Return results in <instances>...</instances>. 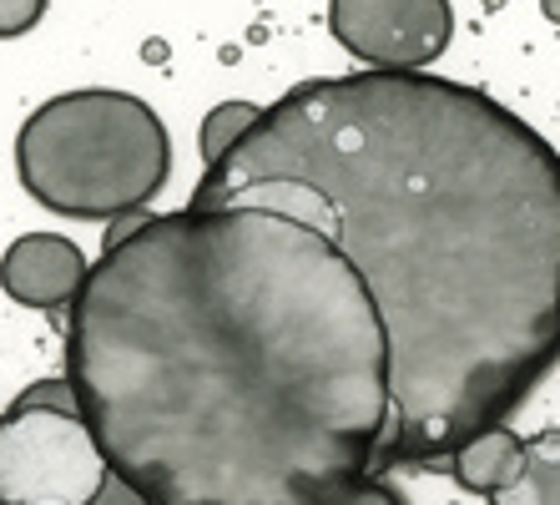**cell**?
Returning a JSON list of instances; mask_svg holds the SVG:
<instances>
[{"instance_id": "cell-14", "label": "cell", "mask_w": 560, "mask_h": 505, "mask_svg": "<svg viewBox=\"0 0 560 505\" xmlns=\"http://www.w3.org/2000/svg\"><path fill=\"white\" fill-rule=\"evenodd\" d=\"M540 11H546V21H556L560 26V0H540Z\"/></svg>"}, {"instance_id": "cell-12", "label": "cell", "mask_w": 560, "mask_h": 505, "mask_svg": "<svg viewBox=\"0 0 560 505\" xmlns=\"http://www.w3.org/2000/svg\"><path fill=\"white\" fill-rule=\"evenodd\" d=\"M328 505H405L399 495H394V485H384V480H359V485H349L343 495H334Z\"/></svg>"}, {"instance_id": "cell-10", "label": "cell", "mask_w": 560, "mask_h": 505, "mask_svg": "<svg viewBox=\"0 0 560 505\" xmlns=\"http://www.w3.org/2000/svg\"><path fill=\"white\" fill-rule=\"evenodd\" d=\"M15 404H36V410H71V415H81V394L71 379H36V385H26L21 394H15Z\"/></svg>"}, {"instance_id": "cell-7", "label": "cell", "mask_w": 560, "mask_h": 505, "mask_svg": "<svg viewBox=\"0 0 560 505\" xmlns=\"http://www.w3.org/2000/svg\"><path fill=\"white\" fill-rule=\"evenodd\" d=\"M450 466H455V480L465 485V491H475V495H500L510 480L521 475V466H525V440L515 435V429L495 425V429H485V435H475V440L459 445V450L450 455Z\"/></svg>"}, {"instance_id": "cell-11", "label": "cell", "mask_w": 560, "mask_h": 505, "mask_svg": "<svg viewBox=\"0 0 560 505\" xmlns=\"http://www.w3.org/2000/svg\"><path fill=\"white\" fill-rule=\"evenodd\" d=\"M40 15H46V0H0V41L26 36Z\"/></svg>"}, {"instance_id": "cell-4", "label": "cell", "mask_w": 560, "mask_h": 505, "mask_svg": "<svg viewBox=\"0 0 560 505\" xmlns=\"http://www.w3.org/2000/svg\"><path fill=\"white\" fill-rule=\"evenodd\" d=\"M112 475L86 415L11 404L0 415V505H92Z\"/></svg>"}, {"instance_id": "cell-8", "label": "cell", "mask_w": 560, "mask_h": 505, "mask_svg": "<svg viewBox=\"0 0 560 505\" xmlns=\"http://www.w3.org/2000/svg\"><path fill=\"white\" fill-rule=\"evenodd\" d=\"M490 505H560V435L546 429L525 440V466L500 495H490Z\"/></svg>"}, {"instance_id": "cell-13", "label": "cell", "mask_w": 560, "mask_h": 505, "mask_svg": "<svg viewBox=\"0 0 560 505\" xmlns=\"http://www.w3.org/2000/svg\"><path fill=\"white\" fill-rule=\"evenodd\" d=\"M92 505H152V501H147V495L137 491L127 475H117V470H112V475H106V485L96 491Z\"/></svg>"}, {"instance_id": "cell-6", "label": "cell", "mask_w": 560, "mask_h": 505, "mask_svg": "<svg viewBox=\"0 0 560 505\" xmlns=\"http://www.w3.org/2000/svg\"><path fill=\"white\" fill-rule=\"evenodd\" d=\"M92 278V263L71 238L61 233H26L15 238L0 259V288L26 309H71Z\"/></svg>"}, {"instance_id": "cell-5", "label": "cell", "mask_w": 560, "mask_h": 505, "mask_svg": "<svg viewBox=\"0 0 560 505\" xmlns=\"http://www.w3.org/2000/svg\"><path fill=\"white\" fill-rule=\"evenodd\" d=\"M328 31L374 71H424L450 51V0H328Z\"/></svg>"}, {"instance_id": "cell-3", "label": "cell", "mask_w": 560, "mask_h": 505, "mask_svg": "<svg viewBox=\"0 0 560 505\" xmlns=\"http://www.w3.org/2000/svg\"><path fill=\"white\" fill-rule=\"evenodd\" d=\"M15 172L40 208L112 222L162 193L172 172V137L131 91H61L21 122Z\"/></svg>"}, {"instance_id": "cell-1", "label": "cell", "mask_w": 560, "mask_h": 505, "mask_svg": "<svg viewBox=\"0 0 560 505\" xmlns=\"http://www.w3.org/2000/svg\"><path fill=\"white\" fill-rule=\"evenodd\" d=\"M187 208L288 213L353 263L389 334L384 460H440L505 425L560 354V157L480 87L299 81Z\"/></svg>"}, {"instance_id": "cell-2", "label": "cell", "mask_w": 560, "mask_h": 505, "mask_svg": "<svg viewBox=\"0 0 560 505\" xmlns=\"http://www.w3.org/2000/svg\"><path fill=\"white\" fill-rule=\"evenodd\" d=\"M66 379L152 505H328L394 429L364 278L273 208H177L106 233Z\"/></svg>"}, {"instance_id": "cell-9", "label": "cell", "mask_w": 560, "mask_h": 505, "mask_svg": "<svg viewBox=\"0 0 560 505\" xmlns=\"http://www.w3.org/2000/svg\"><path fill=\"white\" fill-rule=\"evenodd\" d=\"M262 112H268V106H258V102H222V106H212L208 122H202V131H197L202 162L218 168L228 152H237V147L248 142V131L262 122Z\"/></svg>"}]
</instances>
